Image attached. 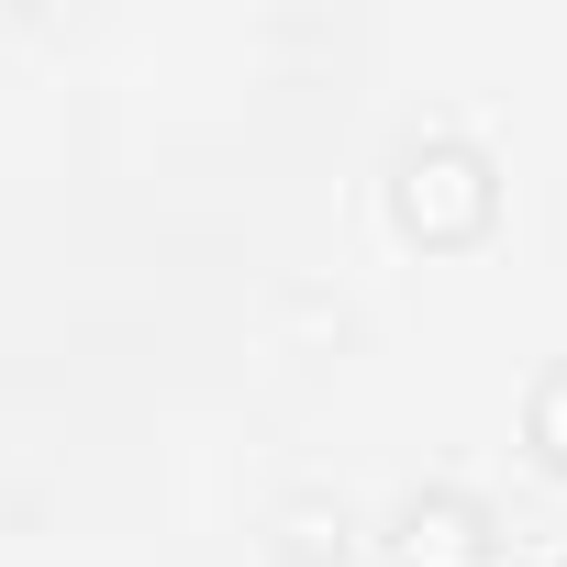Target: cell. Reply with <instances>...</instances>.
<instances>
[{
  "label": "cell",
  "instance_id": "7a4b0ae2",
  "mask_svg": "<svg viewBox=\"0 0 567 567\" xmlns=\"http://www.w3.org/2000/svg\"><path fill=\"white\" fill-rule=\"evenodd\" d=\"M390 567H501V534L467 489H412L390 523Z\"/></svg>",
  "mask_w": 567,
  "mask_h": 567
},
{
  "label": "cell",
  "instance_id": "277c9868",
  "mask_svg": "<svg viewBox=\"0 0 567 567\" xmlns=\"http://www.w3.org/2000/svg\"><path fill=\"white\" fill-rule=\"evenodd\" d=\"M523 434H534V456H545V467H567V368H545V379H534Z\"/></svg>",
  "mask_w": 567,
  "mask_h": 567
},
{
  "label": "cell",
  "instance_id": "6da1fadb",
  "mask_svg": "<svg viewBox=\"0 0 567 567\" xmlns=\"http://www.w3.org/2000/svg\"><path fill=\"white\" fill-rule=\"evenodd\" d=\"M390 212H401V234H423V245H467V234H489V212H501V167H489L467 134H412L401 167H390Z\"/></svg>",
  "mask_w": 567,
  "mask_h": 567
},
{
  "label": "cell",
  "instance_id": "3957f363",
  "mask_svg": "<svg viewBox=\"0 0 567 567\" xmlns=\"http://www.w3.org/2000/svg\"><path fill=\"white\" fill-rule=\"evenodd\" d=\"M346 545H357L346 501H278V556L290 567H346Z\"/></svg>",
  "mask_w": 567,
  "mask_h": 567
}]
</instances>
